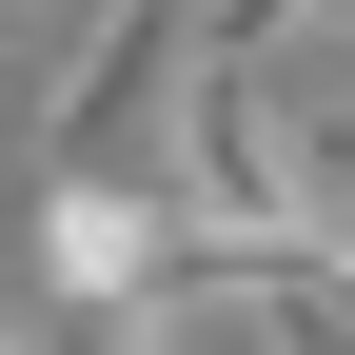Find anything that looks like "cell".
Returning a JSON list of instances; mask_svg holds the SVG:
<instances>
[{"instance_id":"6da1fadb","label":"cell","mask_w":355,"mask_h":355,"mask_svg":"<svg viewBox=\"0 0 355 355\" xmlns=\"http://www.w3.org/2000/svg\"><path fill=\"white\" fill-rule=\"evenodd\" d=\"M178 79H198V0H99L40 99V178H139V139H178Z\"/></svg>"},{"instance_id":"7a4b0ae2","label":"cell","mask_w":355,"mask_h":355,"mask_svg":"<svg viewBox=\"0 0 355 355\" xmlns=\"http://www.w3.org/2000/svg\"><path fill=\"white\" fill-rule=\"evenodd\" d=\"M20 257H40V296H79V316H178V198L158 178H40Z\"/></svg>"},{"instance_id":"277c9868","label":"cell","mask_w":355,"mask_h":355,"mask_svg":"<svg viewBox=\"0 0 355 355\" xmlns=\"http://www.w3.org/2000/svg\"><path fill=\"white\" fill-rule=\"evenodd\" d=\"M237 316H257V355H355V296L336 277H237Z\"/></svg>"},{"instance_id":"3957f363","label":"cell","mask_w":355,"mask_h":355,"mask_svg":"<svg viewBox=\"0 0 355 355\" xmlns=\"http://www.w3.org/2000/svg\"><path fill=\"white\" fill-rule=\"evenodd\" d=\"M277 99H296V139L355 178V20H336V40H296V60H277Z\"/></svg>"}]
</instances>
